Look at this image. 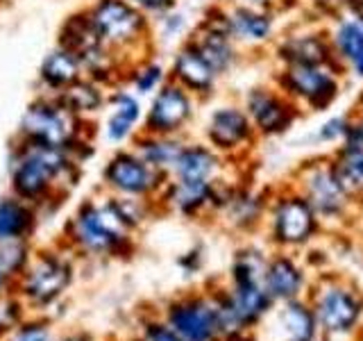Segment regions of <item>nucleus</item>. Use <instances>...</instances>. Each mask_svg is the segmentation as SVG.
Wrapping results in <instances>:
<instances>
[{
	"label": "nucleus",
	"instance_id": "obj_4",
	"mask_svg": "<svg viewBox=\"0 0 363 341\" xmlns=\"http://www.w3.org/2000/svg\"><path fill=\"white\" fill-rule=\"evenodd\" d=\"M132 232L134 230L123 221L111 196L105 200H84L66 225L68 244L98 257H121L123 253H130L134 246Z\"/></svg>",
	"mask_w": 363,
	"mask_h": 341
},
{
	"label": "nucleus",
	"instance_id": "obj_15",
	"mask_svg": "<svg viewBox=\"0 0 363 341\" xmlns=\"http://www.w3.org/2000/svg\"><path fill=\"white\" fill-rule=\"evenodd\" d=\"M255 128L250 123L245 109H238L234 105L218 107L211 112L207 121V141L216 153H230L241 148L250 141Z\"/></svg>",
	"mask_w": 363,
	"mask_h": 341
},
{
	"label": "nucleus",
	"instance_id": "obj_33",
	"mask_svg": "<svg viewBox=\"0 0 363 341\" xmlns=\"http://www.w3.org/2000/svg\"><path fill=\"white\" fill-rule=\"evenodd\" d=\"M5 341H52V332L43 321H21Z\"/></svg>",
	"mask_w": 363,
	"mask_h": 341
},
{
	"label": "nucleus",
	"instance_id": "obj_13",
	"mask_svg": "<svg viewBox=\"0 0 363 341\" xmlns=\"http://www.w3.org/2000/svg\"><path fill=\"white\" fill-rule=\"evenodd\" d=\"M218 73L209 66V62L200 55V50L189 39L177 48L168 66V80H173L193 98L209 96L216 87Z\"/></svg>",
	"mask_w": 363,
	"mask_h": 341
},
{
	"label": "nucleus",
	"instance_id": "obj_23",
	"mask_svg": "<svg viewBox=\"0 0 363 341\" xmlns=\"http://www.w3.org/2000/svg\"><path fill=\"white\" fill-rule=\"evenodd\" d=\"M220 168L218 153L211 146L204 144H186L182 151L175 170L170 173V178L175 180H202L211 182Z\"/></svg>",
	"mask_w": 363,
	"mask_h": 341
},
{
	"label": "nucleus",
	"instance_id": "obj_5",
	"mask_svg": "<svg viewBox=\"0 0 363 341\" xmlns=\"http://www.w3.org/2000/svg\"><path fill=\"white\" fill-rule=\"evenodd\" d=\"M57 45L71 50L77 57V62L82 64L84 77H91L94 82L107 89L123 85L125 80L123 62L100 41L84 9L71 11L62 21L60 32H57Z\"/></svg>",
	"mask_w": 363,
	"mask_h": 341
},
{
	"label": "nucleus",
	"instance_id": "obj_28",
	"mask_svg": "<svg viewBox=\"0 0 363 341\" xmlns=\"http://www.w3.org/2000/svg\"><path fill=\"white\" fill-rule=\"evenodd\" d=\"M279 325L289 341H313L318 323L313 310L298 301H286L279 314Z\"/></svg>",
	"mask_w": 363,
	"mask_h": 341
},
{
	"label": "nucleus",
	"instance_id": "obj_19",
	"mask_svg": "<svg viewBox=\"0 0 363 341\" xmlns=\"http://www.w3.org/2000/svg\"><path fill=\"white\" fill-rule=\"evenodd\" d=\"M245 114L252 128H257L264 134L281 132L291 121V112L279 96L270 94L266 89L250 91L245 98Z\"/></svg>",
	"mask_w": 363,
	"mask_h": 341
},
{
	"label": "nucleus",
	"instance_id": "obj_24",
	"mask_svg": "<svg viewBox=\"0 0 363 341\" xmlns=\"http://www.w3.org/2000/svg\"><path fill=\"white\" fill-rule=\"evenodd\" d=\"M306 202L320 214L340 212L345 202V187L340 185L334 170H313L306 180Z\"/></svg>",
	"mask_w": 363,
	"mask_h": 341
},
{
	"label": "nucleus",
	"instance_id": "obj_8",
	"mask_svg": "<svg viewBox=\"0 0 363 341\" xmlns=\"http://www.w3.org/2000/svg\"><path fill=\"white\" fill-rule=\"evenodd\" d=\"M193 117H196V98L179 85H175L173 80H166L150 96V102L143 109L139 132L179 136L189 128Z\"/></svg>",
	"mask_w": 363,
	"mask_h": 341
},
{
	"label": "nucleus",
	"instance_id": "obj_40",
	"mask_svg": "<svg viewBox=\"0 0 363 341\" xmlns=\"http://www.w3.org/2000/svg\"><path fill=\"white\" fill-rule=\"evenodd\" d=\"M3 3H5V0H0V5H3Z\"/></svg>",
	"mask_w": 363,
	"mask_h": 341
},
{
	"label": "nucleus",
	"instance_id": "obj_16",
	"mask_svg": "<svg viewBox=\"0 0 363 341\" xmlns=\"http://www.w3.org/2000/svg\"><path fill=\"white\" fill-rule=\"evenodd\" d=\"M211 189H213V180L202 182V180L168 178L164 189L157 196V205L184 216H198L204 207H211Z\"/></svg>",
	"mask_w": 363,
	"mask_h": 341
},
{
	"label": "nucleus",
	"instance_id": "obj_21",
	"mask_svg": "<svg viewBox=\"0 0 363 341\" xmlns=\"http://www.w3.org/2000/svg\"><path fill=\"white\" fill-rule=\"evenodd\" d=\"M107 96L109 89L94 82L91 77H79L77 82L66 87L62 94H57L68 112H73L75 117L84 121H96L102 109H107Z\"/></svg>",
	"mask_w": 363,
	"mask_h": 341
},
{
	"label": "nucleus",
	"instance_id": "obj_31",
	"mask_svg": "<svg viewBox=\"0 0 363 341\" xmlns=\"http://www.w3.org/2000/svg\"><path fill=\"white\" fill-rule=\"evenodd\" d=\"M338 175L340 185L347 187H363V148L347 146V151L343 153L338 162V168L334 170Z\"/></svg>",
	"mask_w": 363,
	"mask_h": 341
},
{
	"label": "nucleus",
	"instance_id": "obj_39",
	"mask_svg": "<svg viewBox=\"0 0 363 341\" xmlns=\"http://www.w3.org/2000/svg\"><path fill=\"white\" fill-rule=\"evenodd\" d=\"M62 341H94L89 335H82V332H77V335H68V337H64Z\"/></svg>",
	"mask_w": 363,
	"mask_h": 341
},
{
	"label": "nucleus",
	"instance_id": "obj_6",
	"mask_svg": "<svg viewBox=\"0 0 363 341\" xmlns=\"http://www.w3.org/2000/svg\"><path fill=\"white\" fill-rule=\"evenodd\" d=\"M168 175L159 173L134 148H118L102 166V185L111 196L155 198L164 189Z\"/></svg>",
	"mask_w": 363,
	"mask_h": 341
},
{
	"label": "nucleus",
	"instance_id": "obj_32",
	"mask_svg": "<svg viewBox=\"0 0 363 341\" xmlns=\"http://www.w3.org/2000/svg\"><path fill=\"white\" fill-rule=\"evenodd\" d=\"M338 45L347 60L354 64L357 71L363 75V32L357 26H343L338 32Z\"/></svg>",
	"mask_w": 363,
	"mask_h": 341
},
{
	"label": "nucleus",
	"instance_id": "obj_38",
	"mask_svg": "<svg viewBox=\"0 0 363 341\" xmlns=\"http://www.w3.org/2000/svg\"><path fill=\"white\" fill-rule=\"evenodd\" d=\"M11 280H14V278H11L9 276V273L3 269V264H0V296H3V291L9 287V284H11Z\"/></svg>",
	"mask_w": 363,
	"mask_h": 341
},
{
	"label": "nucleus",
	"instance_id": "obj_30",
	"mask_svg": "<svg viewBox=\"0 0 363 341\" xmlns=\"http://www.w3.org/2000/svg\"><path fill=\"white\" fill-rule=\"evenodd\" d=\"M281 60L289 64H320L325 57L323 43L313 37H298L281 45Z\"/></svg>",
	"mask_w": 363,
	"mask_h": 341
},
{
	"label": "nucleus",
	"instance_id": "obj_25",
	"mask_svg": "<svg viewBox=\"0 0 363 341\" xmlns=\"http://www.w3.org/2000/svg\"><path fill=\"white\" fill-rule=\"evenodd\" d=\"M304 284L302 271L289 257H275L266 264L264 287L272 301H293Z\"/></svg>",
	"mask_w": 363,
	"mask_h": 341
},
{
	"label": "nucleus",
	"instance_id": "obj_35",
	"mask_svg": "<svg viewBox=\"0 0 363 341\" xmlns=\"http://www.w3.org/2000/svg\"><path fill=\"white\" fill-rule=\"evenodd\" d=\"M130 3L134 7H139L145 16L159 18V16H164V14H168V11L175 9L177 0H130Z\"/></svg>",
	"mask_w": 363,
	"mask_h": 341
},
{
	"label": "nucleus",
	"instance_id": "obj_34",
	"mask_svg": "<svg viewBox=\"0 0 363 341\" xmlns=\"http://www.w3.org/2000/svg\"><path fill=\"white\" fill-rule=\"evenodd\" d=\"M23 305L11 298H0V337H7L21 323Z\"/></svg>",
	"mask_w": 363,
	"mask_h": 341
},
{
	"label": "nucleus",
	"instance_id": "obj_27",
	"mask_svg": "<svg viewBox=\"0 0 363 341\" xmlns=\"http://www.w3.org/2000/svg\"><path fill=\"white\" fill-rule=\"evenodd\" d=\"M227 21H230L232 37L241 41H264L270 37V30H272V21L252 7L232 9L230 14H227Z\"/></svg>",
	"mask_w": 363,
	"mask_h": 341
},
{
	"label": "nucleus",
	"instance_id": "obj_14",
	"mask_svg": "<svg viewBox=\"0 0 363 341\" xmlns=\"http://www.w3.org/2000/svg\"><path fill=\"white\" fill-rule=\"evenodd\" d=\"M315 230V212L306 198H284L272 212V237L284 246L306 242Z\"/></svg>",
	"mask_w": 363,
	"mask_h": 341
},
{
	"label": "nucleus",
	"instance_id": "obj_10",
	"mask_svg": "<svg viewBox=\"0 0 363 341\" xmlns=\"http://www.w3.org/2000/svg\"><path fill=\"white\" fill-rule=\"evenodd\" d=\"M315 323L327 332H350L363 316L361 298L340 284H329L323 291H318L313 305Z\"/></svg>",
	"mask_w": 363,
	"mask_h": 341
},
{
	"label": "nucleus",
	"instance_id": "obj_11",
	"mask_svg": "<svg viewBox=\"0 0 363 341\" xmlns=\"http://www.w3.org/2000/svg\"><path fill=\"white\" fill-rule=\"evenodd\" d=\"M143 102L141 98L130 91L128 87H113L109 89L107 96V117L105 125H102V132H105V139L113 146H123L132 141L136 132L141 130V121H143Z\"/></svg>",
	"mask_w": 363,
	"mask_h": 341
},
{
	"label": "nucleus",
	"instance_id": "obj_9",
	"mask_svg": "<svg viewBox=\"0 0 363 341\" xmlns=\"http://www.w3.org/2000/svg\"><path fill=\"white\" fill-rule=\"evenodd\" d=\"M166 325L182 341H218L223 337L218 305L202 296H191L170 305L166 310Z\"/></svg>",
	"mask_w": 363,
	"mask_h": 341
},
{
	"label": "nucleus",
	"instance_id": "obj_36",
	"mask_svg": "<svg viewBox=\"0 0 363 341\" xmlns=\"http://www.w3.org/2000/svg\"><path fill=\"white\" fill-rule=\"evenodd\" d=\"M184 30V16L182 14H175V11H168V14L159 16V32L164 34V37H175Z\"/></svg>",
	"mask_w": 363,
	"mask_h": 341
},
{
	"label": "nucleus",
	"instance_id": "obj_37",
	"mask_svg": "<svg viewBox=\"0 0 363 341\" xmlns=\"http://www.w3.org/2000/svg\"><path fill=\"white\" fill-rule=\"evenodd\" d=\"M143 341H182L166 323H150L143 332Z\"/></svg>",
	"mask_w": 363,
	"mask_h": 341
},
{
	"label": "nucleus",
	"instance_id": "obj_18",
	"mask_svg": "<svg viewBox=\"0 0 363 341\" xmlns=\"http://www.w3.org/2000/svg\"><path fill=\"white\" fill-rule=\"evenodd\" d=\"M281 85L295 96L306 98L309 102H327L334 96L336 85L334 77L323 71L320 64H289L286 73L281 77Z\"/></svg>",
	"mask_w": 363,
	"mask_h": 341
},
{
	"label": "nucleus",
	"instance_id": "obj_12",
	"mask_svg": "<svg viewBox=\"0 0 363 341\" xmlns=\"http://www.w3.org/2000/svg\"><path fill=\"white\" fill-rule=\"evenodd\" d=\"M200 55L209 62V66L216 73L223 75L227 73L236 62V50H234V37L230 32V21L227 14H209L204 18L198 30L193 32V37L189 39Z\"/></svg>",
	"mask_w": 363,
	"mask_h": 341
},
{
	"label": "nucleus",
	"instance_id": "obj_29",
	"mask_svg": "<svg viewBox=\"0 0 363 341\" xmlns=\"http://www.w3.org/2000/svg\"><path fill=\"white\" fill-rule=\"evenodd\" d=\"M30 239H11V242H0V264L11 278L18 280V276L32 259Z\"/></svg>",
	"mask_w": 363,
	"mask_h": 341
},
{
	"label": "nucleus",
	"instance_id": "obj_1",
	"mask_svg": "<svg viewBox=\"0 0 363 341\" xmlns=\"http://www.w3.org/2000/svg\"><path fill=\"white\" fill-rule=\"evenodd\" d=\"M82 178V164L62 148L14 136L9 148V189L11 196L41 207L60 202Z\"/></svg>",
	"mask_w": 363,
	"mask_h": 341
},
{
	"label": "nucleus",
	"instance_id": "obj_3",
	"mask_svg": "<svg viewBox=\"0 0 363 341\" xmlns=\"http://www.w3.org/2000/svg\"><path fill=\"white\" fill-rule=\"evenodd\" d=\"M84 11L100 41L123 62L125 71L152 55L155 23L130 0H94Z\"/></svg>",
	"mask_w": 363,
	"mask_h": 341
},
{
	"label": "nucleus",
	"instance_id": "obj_22",
	"mask_svg": "<svg viewBox=\"0 0 363 341\" xmlns=\"http://www.w3.org/2000/svg\"><path fill=\"white\" fill-rule=\"evenodd\" d=\"M39 221L37 207L16 196L0 198V242L30 239Z\"/></svg>",
	"mask_w": 363,
	"mask_h": 341
},
{
	"label": "nucleus",
	"instance_id": "obj_20",
	"mask_svg": "<svg viewBox=\"0 0 363 341\" xmlns=\"http://www.w3.org/2000/svg\"><path fill=\"white\" fill-rule=\"evenodd\" d=\"M186 141L179 136H162V134H145V132H136L132 139V148L143 157L145 164H150L155 170L164 173L170 178V173L177 166V159L184 151Z\"/></svg>",
	"mask_w": 363,
	"mask_h": 341
},
{
	"label": "nucleus",
	"instance_id": "obj_2",
	"mask_svg": "<svg viewBox=\"0 0 363 341\" xmlns=\"http://www.w3.org/2000/svg\"><path fill=\"white\" fill-rule=\"evenodd\" d=\"M16 136L62 148L79 164L94 157V121L75 117L50 94H37L28 102Z\"/></svg>",
	"mask_w": 363,
	"mask_h": 341
},
{
	"label": "nucleus",
	"instance_id": "obj_26",
	"mask_svg": "<svg viewBox=\"0 0 363 341\" xmlns=\"http://www.w3.org/2000/svg\"><path fill=\"white\" fill-rule=\"evenodd\" d=\"M166 80H168V68L150 55V57H145V60L132 64L128 71H125L123 87H128L141 98V96H152Z\"/></svg>",
	"mask_w": 363,
	"mask_h": 341
},
{
	"label": "nucleus",
	"instance_id": "obj_7",
	"mask_svg": "<svg viewBox=\"0 0 363 341\" xmlns=\"http://www.w3.org/2000/svg\"><path fill=\"white\" fill-rule=\"evenodd\" d=\"M73 264L60 253H37L18 276V291L28 305L43 310L50 307L71 287Z\"/></svg>",
	"mask_w": 363,
	"mask_h": 341
},
{
	"label": "nucleus",
	"instance_id": "obj_17",
	"mask_svg": "<svg viewBox=\"0 0 363 341\" xmlns=\"http://www.w3.org/2000/svg\"><path fill=\"white\" fill-rule=\"evenodd\" d=\"M79 77H84L82 64L77 62V57L55 43V48H50L43 55V60L39 64L37 71V85L41 89V94L57 96L62 94L66 87H71L77 82Z\"/></svg>",
	"mask_w": 363,
	"mask_h": 341
},
{
	"label": "nucleus",
	"instance_id": "obj_41",
	"mask_svg": "<svg viewBox=\"0 0 363 341\" xmlns=\"http://www.w3.org/2000/svg\"><path fill=\"white\" fill-rule=\"evenodd\" d=\"M141 341H143V339H141Z\"/></svg>",
	"mask_w": 363,
	"mask_h": 341
}]
</instances>
